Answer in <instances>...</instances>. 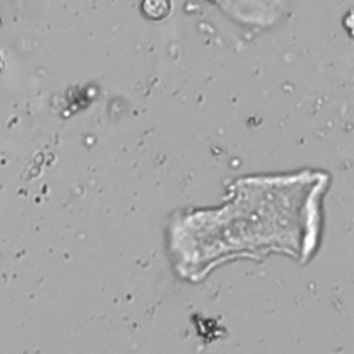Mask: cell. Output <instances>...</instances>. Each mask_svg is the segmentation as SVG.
<instances>
[{"label":"cell","instance_id":"cell-2","mask_svg":"<svg viewBox=\"0 0 354 354\" xmlns=\"http://www.w3.org/2000/svg\"><path fill=\"white\" fill-rule=\"evenodd\" d=\"M142 7L152 18H160L167 14V0H145Z\"/></svg>","mask_w":354,"mask_h":354},{"label":"cell","instance_id":"cell-1","mask_svg":"<svg viewBox=\"0 0 354 354\" xmlns=\"http://www.w3.org/2000/svg\"><path fill=\"white\" fill-rule=\"evenodd\" d=\"M313 178H274L238 187L224 207L201 210L173 223L170 250L177 271L199 281L238 257L283 253L307 260L319 239V188Z\"/></svg>","mask_w":354,"mask_h":354}]
</instances>
